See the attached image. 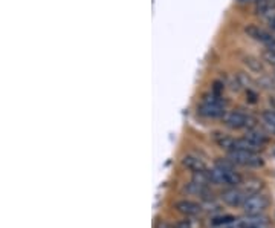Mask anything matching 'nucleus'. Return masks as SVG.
Returning <instances> with one entry per match:
<instances>
[{"mask_svg":"<svg viewBox=\"0 0 275 228\" xmlns=\"http://www.w3.org/2000/svg\"><path fill=\"white\" fill-rule=\"evenodd\" d=\"M225 100L220 98L219 94H211V95H205L202 103L198 107V112L205 117V118H223L225 112Z\"/></svg>","mask_w":275,"mask_h":228,"instance_id":"nucleus-1","label":"nucleus"},{"mask_svg":"<svg viewBox=\"0 0 275 228\" xmlns=\"http://www.w3.org/2000/svg\"><path fill=\"white\" fill-rule=\"evenodd\" d=\"M210 181L216 185H226V187H235L242 182V176L234 172V169H223V167H214L208 170Z\"/></svg>","mask_w":275,"mask_h":228,"instance_id":"nucleus-2","label":"nucleus"},{"mask_svg":"<svg viewBox=\"0 0 275 228\" xmlns=\"http://www.w3.org/2000/svg\"><path fill=\"white\" fill-rule=\"evenodd\" d=\"M228 160L243 167L263 166V160L257 155V151H249V150H231L228 154Z\"/></svg>","mask_w":275,"mask_h":228,"instance_id":"nucleus-3","label":"nucleus"},{"mask_svg":"<svg viewBox=\"0 0 275 228\" xmlns=\"http://www.w3.org/2000/svg\"><path fill=\"white\" fill-rule=\"evenodd\" d=\"M223 123L231 129H251L255 126V120L243 112L232 110L223 115Z\"/></svg>","mask_w":275,"mask_h":228,"instance_id":"nucleus-4","label":"nucleus"},{"mask_svg":"<svg viewBox=\"0 0 275 228\" xmlns=\"http://www.w3.org/2000/svg\"><path fill=\"white\" fill-rule=\"evenodd\" d=\"M267 205H269V201L266 196H263L260 193H254L245 199L242 208L246 214H261L267 208Z\"/></svg>","mask_w":275,"mask_h":228,"instance_id":"nucleus-5","label":"nucleus"},{"mask_svg":"<svg viewBox=\"0 0 275 228\" xmlns=\"http://www.w3.org/2000/svg\"><path fill=\"white\" fill-rule=\"evenodd\" d=\"M246 34L249 37H252L254 40L260 42L261 45L266 46V49L269 51H275V37L272 34H269L267 31L257 28V26H248L246 28Z\"/></svg>","mask_w":275,"mask_h":228,"instance_id":"nucleus-6","label":"nucleus"},{"mask_svg":"<svg viewBox=\"0 0 275 228\" xmlns=\"http://www.w3.org/2000/svg\"><path fill=\"white\" fill-rule=\"evenodd\" d=\"M222 201L226 204V205H231V207H239V205H243L245 199L248 198V193L245 190H240V188H235V187H231L228 190H225L222 195H220Z\"/></svg>","mask_w":275,"mask_h":228,"instance_id":"nucleus-7","label":"nucleus"},{"mask_svg":"<svg viewBox=\"0 0 275 228\" xmlns=\"http://www.w3.org/2000/svg\"><path fill=\"white\" fill-rule=\"evenodd\" d=\"M237 228H269L267 219L260 214H248L243 219H239L235 222Z\"/></svg>","mask_w":275,"mask_h":228,"instance_id":"nucleus-8","label":"nucleus"},{"mask_svg":"<svg viewBox=\"0 0 275 228\" xmlns=\"http://www.w3.org/2000/svg\"><path fill=\"white\" fill-rule=\"evenodd\" d=\"M257 14L269 22L275 17V0H255Z\"/></svg>","mask_w":275,"mask_h":228,"instance_id":"nucleus-9","label":"nucleus"},{"mask_svg":"<svg viewBox=\"0 0 275 228\" xmlns=\"http://www.w3.org/2000/svg\"><path fill=\"white\" fill-rule=\"evenodd\" d=\"M176 210L182 214H185V216H196L201 213V205L193 202V201H187V199H183V201H179L176 202Z\"/></svg>","mask_w":275,"mask_h":228,"instance_id":"nucleus-10","label":"nucleus"},{"mask_svg":"<svg viewBox=\"0 0 275 228\" xmlns=\"http://www.w3.org/2000/svg\"><path fill=\"white\" fill-rule=\"evenodd\" d=\"M182 166L188 169L190 172L193 173H199V172H207V166L205 163L198 158V157H193V155H187V157H183L182 160Z\"/></svg>","mask_w":275,"mask_h":228,"instance_id":"nucleus-11","label":"nucleus"},{"mask_svg":"<svg viewBox=\"0 0 275 228\" xmlns=\"http://www.w3.org/2000/svg\"><path fill=\"white\" fill-rule=\"evenodd\" d=\"M261 147H258L257 144H254L252 141H249L248 138H240V139H234L232 142V148L231 150H249V151H257ZM229 150V151H231Z\"/></svg>","mask_w":275,"mask_h":228,"instance_id":"nucleus-12","label":"nucleus"},{"mask_svg":"<svg viewBox=\"0 0 275 228\" xmlns=\"http://www.w3.org/2000/svg\"><path fill=\"white\" fill-rule=\"evenodd\" d=\"M245 138H248L249 141H252L254 144H257L258 147H263L266 142H267V136L264 135V133H261V132H255V130H248V133H246V136Z\"/></svg>","mask_w":275,"mask_h":228,"instance_id":"nucleus-13","label":"nucleus"},{"mask_svg":"<svg viewBox=\"0 0 275 228\" xmlns=\"http://www.w3.org/2000/svg\"><path fill=\"white\" fill-rule=\"evenodd\" d=\"M261 117H263L264 124H266L270 130L275 132V109H273V110H266V112H263Z\"/></svg>","mask_w":275,"mask_h":228,"instance_id":"nucleus-14","label":"nucleus"},{"mask_svg":"<svg viewBox=\"0 0 275 228\" xmlns=\"http://www.w3.org/2000/svg\"><path fill=\"white\" fill-rule=\"evenodd\" d=\"M234 222H237V219L234 217V216H219V217H214L213 220H211V223L214 225V226H220V225H229V223H234Z\"/></svg>","mask_w":275,"mask_h":228,"instance_id":"nucleus-15","label":"nucleus"},{"mask_svg":"<svg viewBox=\"0 0 275 228\" xmlns=\"http://www.w3.org/2000/svg\"><path fill=\"white\" fill-rule=\"evenodd\" d=\"M173 228H193V223H191V220H188V219H182V220L176 222V223L173 225Z\"/></svg>","mask_w":275,"mask_h":228,"instance_id":"nucleus-16","label":"nucleus"},{"mask_svg":"<svg viewBox=\"0 0 275 228\" xmlns=\"http://www.w3.org/2000/svg\"><path fill=\"white\" fill-rule=\"evenodd\" d=\"M263 57H264V60L267 61V63H270V64H273L275 66V51H264V54H263Z\"/></svg>","mask_w":275,"mask_h":228,"instance_id":"nucleus-17","label":"nucleus"},{"mask_svg":"<svg viewBox=\"0 0 275 228\" xmlns=\"http://www.w3.org/2000/svg\"><path fill=\"white\" fill-rule=\"evenodd\" d=\"M158 228H170V226H167L165 220H161V222L158 223Z\"/></svg>","mask_w":275,"mask_h":228,"instance_id":"nucleus-18","label":"nucleus"},{"mask_svg":"<svg viewBox=\"0 0 275 228\" xmlns=\"http://www.w3.org/2000/svg\"><path fill=\"white\" fill-rule=\"evenodd\" d=\"M269 103H270V106H272V109H275V97H272L270 100H269Z\"/></svg>","mask_w":275,"mask_h":228,"instance_id":"nucleus-19","label":"nucleus"},{"mask_svg":"<svg viewBox=\"0 0 275 228\" xmlns=\"http://www.w3.org/2000/svg\"><path fill=\"white\" fill-rule=\"evenodd\" d=\"M270 26H272V29L275 31V17H273V19L270 20Z\"/></svg>","mask_w":275,"mask_h":228,"instance_id":"nucleus-20","label":"nucleus"},{"mask_svg":"<svg viewBox=\"0 0 275 228\" xmlns=\"http://www.w3.org/2000/svg\"><path fill=\"white\" fill-rule=\"evenodd\" d=\"M252 2V0H239V4H249Z\"/></svg>","mask_w":275,"mask_h":228,"instance_id":"nucleus-21","label":"nucleus"},{"mask_svg":"<svg viewBox=\"0 0 275 228\" xmlns=\"http://www.w3.org/2000/svg\"><path fill=\"white\" fill-rule=\"evenodd\" d=\"M272 155H273V157H275V147H273V148H272Z\"/></svg>","mask_w":275,"mask_h":228,"instance_id":"nucleus-22","label":"nucleus"}]
</instances>
